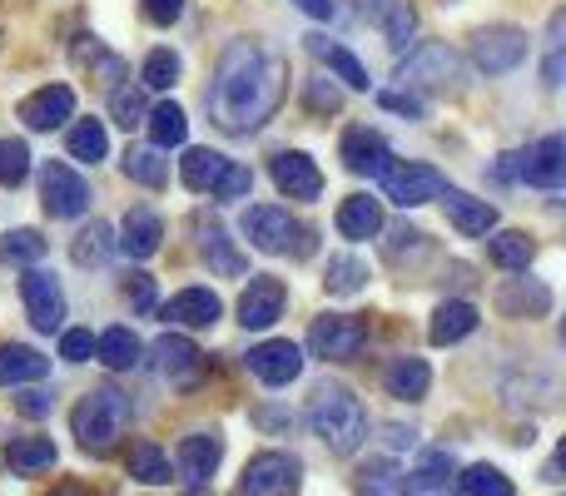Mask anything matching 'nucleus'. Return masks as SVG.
I'll list each match as a JSON object with an SVG mask.
<instances>
[{"instance_id": "obj_2", "label": "nucleus", "mask_w": 566, "mask_h": 496, "mask_svg": "<svg viewBox=\"0 0 566 496\" xmlns=\"http://www.w3.org/2000/svg\"><path fill=\"white\" fill-rule=\"evenodd\" d=\"M308 428L333 457H353L368 437V412L343 382H318L308 398Z\"/></svg>"}, {"instance_id": "obj_54", "label": "nucleus", "mask_w": 566, "mask_h": 496, "mask_svg": "<svg viewBox=\"0 0 566 496\" xmlns=\"http://www.w3.org/2000/svg\"><path fill=\"white\" fill-rule=\"evenodd\" d=\"M562 15H552V50H547V70H542V80H547V89H562Z\"/></svg>"}, {"instance_id": "obj_22", "label": "nucleus", "mask_w": 566, "mask_h": 496, "mask_svg": "<svg viewBox=\"0 0 566 496\" xmlns=\"http://www.w3.org/2000/svg\"><path fill=\"white\" fill-rule=\"evenodd\" d=\"M159 313H165V323H175V328H214L224 303H219V293H209V288H185Z\"/></svg>"}, {"instance_id": "obj_51", "label": "nucleus", "mask_w": 566, "mask_h": 496, "mask_svg": "<svg viewBox=\"0 0 566 496\" xmlns=\"http://www.w3.org/2000/svg\"><path fill=\"white\" fill-rule=\"evenodd\" d=\"M249 189H254V169H244V165H229V175L219 179L214 199H244Z\"/></svg>"}, {"instance_id": "obj_60", "label": "nucleus", "mask_w": 566, "mask_h": 496, "mask_svg": "<svg viewBox=\"0 0 566 496\" xmlns=\"http://www.w3.org/2000/svg\"><path fill=\"white\" fill-rule=\"evenodd\" d=\"M542 477H547V482H562V457H552V462H547V472H542Z\"/></svg>"}, {"instance_id": "obj_49", "label": "nucleus", "mask_w": 566, "mask_h": 496, "mask_svg": "<svg viewBox=\"0 0 566 496\" xmlns=\"http://www.w3.org/2000/svg\"><path fill=\"white\" fill-rule=\"evenodd\" d=\"M60 358L65 362H90L95 358V338H90V328H60Z\"/></svg>"}, {"instance_id": "obj_35", "label": "nucleus", "mask_w": 566, "mask_h": 496, "mask_svg": "<svg viewBox=\"0 0 566 496\" xmlns=\"http://www.w3.org/2000/svg\"><path fill=\"white\" fill-rule=\"evenodd\" d=\"M129 477L145 482V487H165V482H175V467H169V457L155 442H135L129 447Z\"/></svg>"}, {"instance_id": "obj_9", "label": "nucleus", "mask_w": 566, "mask_h": 496, "mask_svg": "<svg viewBox=\"0 0 566 496\" xmlns=\"http://www.w3.org/2000/svg\"><path fill=\"white\" fill-rule=\"evenodd\" d=\"M472 60L482 75H512L527 60V30L517 25H482L472 35Z\"/></svg>"}, {"instance_id": "obj_8", "label": "nucleus", "mask_w": 566, "mask_h": 496, "mask_svg": "<svg viewBox=\"0 0 566 496\" xmlns=\"http://www.w3.org/2000/svg\"><path fill=\"white\" fill-rule=\"evenodd\" d=\"M40 204H45L50 219H80L90 209V184L60 159H45L40 165Z\"/></svg>"}, {"instance_id": "obj_34", "label": "nucleus", "mask_w": 566, "mask_h": 496, "mask_svg": "<svg viewBox=\"0 0 566 496\" xmlns=\"http://www.w3.org/2000/svg\"><path fill=\"white\" fill-rule=\"evenodd\" d=\"M119 169H125V179H135V184H145V189H165L169 184V159L159 155V149H149V145L125 149Z\"/></svg>"}, {"instance_id": "obj_26", "label": "nucleus", "mask_w": 566, "mask_h": 496, "mask_svg": "<svg viewBox=\"0 0 566 496\" xmlns=\"http://www.w3.org/2000/svg\"><path fill=\"white\" fill-rule=\"evenodd\" d=\"M50 378V358L25 342H0V382L6 388H30V382Z\"/></svg>"}, {"instance_id": "obj_13", "label": "nucleus", "mask_w": 566, "mask_h": 496, "mask_svg": "<svg viewBox=\"0 0 566 496\" xmlns=\"http://www.w3.org/2000/svg\"><path fill=\"white\" fill-rule=\"evenodd\" d=\"M244 368L254 372L264 388H289V382L303 372V348L289 338H269V342H259V348L244 352Z\"/></svg>"}, {"instance_id": "obj_25", "label": "nucleus", "mask_w": 566, "mask_h": 496, "mask_svg": "<svg viewBox=\"0 0 566 496\" xmlns=\"http://www.w3.org/2000/svg\"><path fill=\"white\" fill-rule=\"evenodd\" d=\"M478 323L482 318L468 298H448V303H438V313H432L428 338H432V348H452V342H462L468 333H478Z\"/></svg>"}, {"instance_id": "obj_15", "label": "nucleus", "mask_w": 566, "mask_h": 496, "mask_svg": "<svg viewBox=\"0 0 566 496\" xmlns=\"http://www.w3.org/2000/svg\"><path fill=\"white\" fill-rule=\"evenodd\" d=\"M517 179L532 189H562L566 179V139L562 135H547L542 145L522 149L517 155Z\"/></svg>"}, {"instance_id": "obj_23", "label": "nucleus", "mask_w": 566, "mask_h": 496, "mask_svg": "<svg viewBox=\"0 0 566 496\" xmlns=\"http://www.w3.org/2000/svg\"><path fill=\"white\" fill-rule=\"evenodd\" d=\"M402 496H462L458 492V467L448 452H428L422 467H412L402 477Z\"/></svg>"}, {"instance_id": "obj_30", "label": "nucleus", "mask_w": 566, "mask_h": 496, "mask_svg": "<svg viewBox=\"0 0 566 496\" xmlns=\"http://www.w3.org/2000/svg\"><path fill=\"white\" fill-rule=\"evenodd\" d=\"M145 125H149V149H159V155H165V149H175V145H185L189 139V115L179 105H155L145 115Z\"/></svg>"}, {"instance_id": "obj_36", "label": "nucleus", "mask_w": 566, "mask_h": 496, "mask_svg": "<svg viewBox=\"0 0 566 496\" xmlns=\"http://www.w3.org/2000/svg\"><path fill=\"white\" fill-rule=\"evenodd\" d=\"M308 40H313V50L328 60V70H333V75H338L348 89H368V85H373V80H368V65H363V60L353 55L348 45H323L318 35H308Z\"/></svg>"}, {"instance_id": "obj_12", "label": "nucleus", "mask_w": 566, "mask_h": 496, "mask_svg": "<svg viewBox=\"0 0 566 496\" xmlns=\"http://www.w3.org/2000/svg\"><path fill=\"white\" fill-rule=\"evenodd\" d=\"M338 159H343V169H348V175L382 179V169L392 165V149H388V139H382L378 129L348 125V129H343V139H338Z\"/></svg>"}, {"instance_id": "obj_28", "label": "nucleus", "mask_w": 566, "mask_h": 496, "mask_svg": "<svg viewBox=\"0 0 566 496\" xmlns=\"http://www.w3.org/2000/svg\"><path fill=\"white\" fill-rule=\"evenodd\" d=\"M338 234L353 239V244H363V239L382 234V204L373 194H348L338 204Z\"/></svg>"}, {"instance_id": "obj_29", "label": "nucleus", "mask_w": 566, "mask_h": 496, "mask_svg": "<svg viewBox=\"0 0 566 496\" xmlns=\"http://www.w3.org/2000/svg\"><path fill=\"white\" fill-rule=\"evenodd\" d=\"M229 165H234V159H224L219 149H189V155L179 159V179H185V189H195V194H214L219 179L229 175Z\"/></svg>"}, {"instance_id": "obj_56", "label": "nucleus", "mask_w": 566, "mask_h": 496, "mask_svg": "<svg viewBox=\"0 0 566 496\" xmlns=\"http://www.w3.org/2000/svg\"><path fill=\"white\" fill-rule=\"evenodd\" d=\"M254 422H259V428H269V432H289V428H293V412H283V408H259Z\"/></svg>"}, {"instance_id": "obj_58", "label": "nucleus", "mask_w": 566, "mask_h": 496, "mask_svg": "<svg viewBox=\"0 0 566 496\" xmlns=\"http://www.w3.org/2000/svg\"><path fill=\"white\" fill-rule=\"evenodd\" d=\"M303 10H308L313 20H333V0H298Z\"/></svg>"}, {"instance_id": "obj_46", "label": "nucleus", "mask_w": 566, "mask_h": 496, "mask_svg": "<svg viewBox=\"0 0 566 496\" xmlns=\"http://www.w3.org/2000/svg\"><path fill=\"white\" fill-rule=\"evenodd\" d=\"M179 55L175 50H149V60H145V85L149 89H169V85H179Z\"/></svg>"}, {"instance_id": "obj_43", "label": "nucleus", "mask_w": 566, "mask_h": 496, "mask_svg": "<svg viewBox=\"0 0 566 496\" xmlns=\"http://www.w3.org/2000/svg\"><path fill=\"white\" fill-rule=\"evenodd\" d=\"M109 115H115V125H125V129L145 125V115H149L145 89H139V85H115V89H109Z\"/></svg>"}, {"instance_id": "obj_6", "label": "nucleus", "mask_w": 566, "mask_h": 496, "mask_svg": "<svg viewBox=\"0 0 566 496\" xmlns=\"http://www.w3.org/2000/svg\"><path fill=\"white\" fill-rule=\"evenodd\" d=\"M368 348V318L358 313H323L308 328V352L323 362H348Z\"/></svg>"}, {"instance_id": "obj_50", "label": "nucleus", "mask_w": 566, "mask_h": 496, "mask_svg": "<svg viewBox=\"0 0 566 496\" xmlns=\"http://www.w3.org/2000/svg\"><path fill=\"white\" fill-rule=\"evenodd\" d=\"M378 105H382V109H398V115H408V119H422V115H428L422 95H412V89H382Z\"/></svg>"}, {"instance_id": "obj_48", "label": "nucleus", "mask_w": 566, "mask_h": 496, "mask_svg": "<svg viewBox=\"0 0 566 496\" xmlns=\"http://www.w3.org/2000/svg\"><path fill=\"white\" fill-rule=\"evenodd\" d=\"M418 253H428V234L422 229H408V224H398L388 234V258L392 263H402V258H418Z\"/></svg>"}, {"instance_id": "obj_3", "label": "nucleus", "mask_w": 566, "mask_h": 496, "mask_svg": "<svg viewBox=\"0 0 566 496\" xmlns=\"http://www.w3.org/2000/svg\"><path fill=\"white\" fill-rule=\"evenodd\" d=\"M70 428H75V442L80 452H90V457H105V452H115V442L125 437L129 428V398L115 388H95L80 398L75 418H70Z\"/></svg>"}, {"instance_id": "obj_45", "label": "nucleus", "mask_w": 566, "mask_h": 496, "mask_svg": "<svg viewBox=\"0 0 566 496\" xmlns=\"http://www.w3.org/2000/svg\"><path fill=\"white\" fill-rule=\"evenodd\" d=\"M25 175H30L25 139H0V184L15 189V184H25Z\"/></svg>"}, {"instance_id": "obj_59", "label": "nucleus", "mask_w": 566, "mask_h": 496, "mask_svg": "<svg viewBox=\"0 0 566 496\" xmlns=\"http://www.w3.org/2000/svg\"><path fill=\"white\" fill-rule=\"evenodd\" d=\"M50 496H95V492H90L85 482H60V487L50 492Z\"/></svg>"}, {"instance_id": "obj_27", "label": "nucleus", "mask_w": 566, "mask_h": 496, "mask_svg": "<svg viewBox=\"0 0 566 496\" xmlns=\"http://www.w3.org/2000/svg\"><path fill=\"white\" fill-rule=\"evenodd\" d=\"M382 388L398 402H418V398H428V388H432V368L422 358H392L388 368H382Z\"/></svg>"}, {"instance_id": "obj_55", "label": "nucleus", "mask_w": 566, "mask_h": 496, "mask_svg": "<svg viewBox=\"0 0 566 496\" xmlns=\"http://www.w3.org/2000/svg\"><path fill=\"white\" fill-rule=\"evenodd\" d=\"M125 293H129V303H135L139 313H149V308H155V278H149V273H129Z\"/></svg>"}, {"instance_id": "obj_47", "label": "nucleus", "mask_w": 566, "mask_h": 496, "mask_svg": "<svg viewBox=\"0 0 566 496\" xmlns=\"http://www.w3.org/2000/svg\"><path fill=\"white\" fill-rule=\"evenodd\" d=\"M378 25H382V35H388V45H392V50H402V45H408V35L418 30V15H412L408 0H392V10L378 20Z\"/></svg>"}, {"instance_id": "obj_21", "label": "nucleus", "mask_w": 566, "mask_h": 496, "mask_svg": "<svg viewBox=\"0 0 566 496\" xmlns=\"http://www.w3.org/2000/svg\"><path fill=\"white\" fill-rule=\"evenodd\" d=\"M442 209H448V219H452V229L458 234H468V239H488L492 229H497V209L488 204V199H472V194H462V189H442Z\"/></svg>"}, {"instance_id": "obj_44", "label": "nucleus", "mask_w": 566, "mask_h": 496, "mask_svg": "<svg viewBox=\"0 0 566 496\" xmlns=\"http://www.w3.org/2000/svg\"><path fill=\"white\" fill-rule=\"evenodd\" d=\"M358 487L368 496H402V472L392 467L388 457H378V462H368V467L358 472Z\"/></svg>"}, {"instance_id": "obj_39", "label": "nucleus", "mask_w": 566, "mask_h": 496, "mask_svg": "<svg viewBox=\"0 0 566 496\" xmlns=\"http://www.w3.org/2000/svg\"><path fill=\"white\" fill-rule=\"evenodd\" d=\"M363 283H368V263L353 258V253H333L328 273H323V288L338 293V298H348V293H358Z\"/></svg>"}, {"instance_id": "obj_7", "label": "nucleus", "mask_w": 566, "mask_h": 496, "mask_svg": "<svg viewBox=\"0 0 566 496\" xmlns=\"http://www.w3.org/2000/svg\"><path fill=\"white\" fill-rule=\"evenodd\" d=\"M303 477V462L293 452H259V457L244 462V477H239V492L244 496H293Z\"/></svg>"}, {"instance_id": "obj_31", "label": "nucleus", "mask_w": 566, "mask_h": 496, "mask_svg": "<svg viewBox=\"0 0 566 496\" xmlns=\"http://www.w3.org/2000/svg\"><path fill=\"white\" fill-rule=\"evenodd\" d=\"M139 352H145V348H139V338H135L129 328H105V333L95 338V358L105 362L109 372H129V368H139Z\"/></svg>"}, {"instance_id": "obj_11", "label": "nucleus", "mask_w": 566, "mask_h": 496, "mask_svg": "<svg viewBox=\"0 0 566 496\" xmlns=\"http://www.w3.org/2000/svg\"><path fill=\"white\" fill-rule=\"evenodd\" d=\"M442 189H448V179L432 165H388L382 169V194L398 209H418V204H428V199H442Z\"/></svg>"}, {"instance_id": "obj_17", "label": "nucleus", "mask_w": 566, "mask_h": 496, "mask_svg": "<svg viewBox=\"0 0 566 496\" xmlns=\"http://www.w3.org/2000/svg\"><path fill=\"white\" fill-rule=\"evenodd\" d=\"M20 119H25V129H60L70 115H75V89L70 85H40L35 95H25L20 99V109H15Z\"/></svg>"}, {"instance_id": "obj_5", "label": "nucleus", "mask_w": 566, "mask_h": 496, "mask_svg": "<svg viewBox=\"0 0 566 496\" xmlns=\"http://www.w3.org/2000/svg\"><path fill=\"white\" fill-rule=\"evenodd\" d=\"M398 80L402 89H432V95H458L462 89V60L452 45H442V40H428V45H418L408 60L398 65Z\"/></svg>"}, {"instance_id": "obj_10", "label": "nucleus", "mask_w": 566, "mask_h": 496, "mask_svg": "<svg viewBox=\"0 0 566 496\" xmlns=\"http://www.w3.org/2000/svg\"><path fill=\"white\" fill-rule=\"evenodd\" d=\"M20 298H25V313L40 333H60L65 328V288H60L55 273L45 268H25L20 273Z\"/></svg>"}, {"instance_id": "obj_19", "label": "nucleus", "mask_w": 566, "mask_h": 496, "mask_svg": "<svg viewBox=\"0 0 566 496\" xmlns=\"http://www.w3.org/2000/svg\"><path fill=\"white\" fill-rule=\"evenodd\" d=\"M155 358H159V372H165L175 388H195L199 372H205V352L185 338V333H165L155 342Z\"/></svg>"}, {"instance_id": "obj_18", "label": "nucleus", "mask_w": 566, "mask_h": 496, "mask_svg": "<svg viewBox=\"0 0 566 496\" xmlns=\"http://www.w3.org/2000/svg\"><path fill=\"white\" fill-rule=\"evenodd\" d=\"M269 175H274L279 194H289V199H318L323 194V175L303 149H283V155H274Z\"/></svg>"}, {"instance_id": "obj_33", "label": "nucleus", "mask_w": 566, "mask_h": 496, "mask_svg": "<svg viewBox=\"0 0 566 496\" xmlns=\"http://www.w3.org/2000/svg\"><path fill=\"white\" fill-rule=\"evenodd\" d=\"M6 467L15 472V477H35V472L55 467V442L50 437H20L6 447Z\"/></svg>"}, {"instance_id": "obj_37", "label": "nucleus", "mask_w": 566, "mask_h": 496, "mask_svg": "<svg viewBox=\"0 0 566 496\" xmlns=\"http://www.w3.org/2000/svg\"><path fill=\"white\" fill-rule=\"evenodd\" d=\"M109 253H115V239H109V224H99V219H90V229H80L75 244H70V258L80 268H99Z\"/></svg>"}, {"instance_id": "obj_32", "label": "nucleus", "mask_w": 566, "mask_h": 496, "mask_svg": "<svg viewBox=\"0 0 566 496\" xmlns=\"http://www.w3.org/2000/svg\"><path fill=\"white\" fill-rule=\"evenodd\" d=\"M488 258L507 273H527V263L537 258V244H532L522 229H502V234L488 239Z\"/></svg>"}, {"instance_id": "obj_16", "label": "nucleus", "mask_w": 566, "mask_h": 496, "mask_svg": "<svg viewBox=\"0 0 566 496\" xmlns=\"http://www.w3.org/2000/svg\"><path fill=\"white\" fill-rule=\"evenodd\" d=\"M219 462H224V437H219V432H189L175 452V467L189 487H205L219 472Z\"/></svg>"}, {"instance_id": "obj_42", "label": "nucleus", "mask_w": 566, "mask_h": 496, "mask_svg": "<svg viewBox=\"0 0 566 496\" xmlns=\"http://www.w3.org/2000/svg\"><path fill=\"white\" fill-rule=\"evenodd\" d=\"M458 492H462V496H517V492H512V482L502 477L497 467H488V462H478V467L462 472V477H458Z\"/></svg>"}, {"instance_id": "obj_4", "label": "nucleus", "mask_w": 566, "mask_h": 496, "mask_svg": "<svg viewBox=\"0 0 566 496\" xmlns=\"http://www.w3.org/2000/svg\"><path fill=\"white\" fill-rule=\"evenodd\" d=\"M239 229H244V239L259 253H298V258H308L313 253V229H303L298 219H293L289 209H279V204L244 209V224Z\"/></svg>"}, {"instance_id": "obj_38", "label": "nucleus", "mask_w": 566, "mask_h": 496, "mask_svg": "<svg viewBox=\"0 0 566 496\" xmlns=\"http://www.w3.org/2000/svg\"><path fill=\"white\" fill-rule=\"evenodd\" d=\"M65 149H70V159H80V165H99V159L109 155V135H105V125H99V119H80V125L70 129Z\"/></svg>"}, {"instance_id": "obj_20", "label": "nucleus", "mask_w": 566, "mask_h": 496, "mask_svg": "<svg viewBox=\"0 0 566 496\" xmlns=\"http://www.w3.org/2000/svg\"><path fill=\"white\" fill-rule=\"evenodd\" d=\"M497 313H502V318H547V313H552V288H547V283H542V278H507V283H502V288H497Z\"/></svg>"}, {"instance_id": "obj_52", "label": "nucleus", "mask_w": 566, "mask_h": 496, "mask_svg": "<svg viewBox=\"0 0 566 496\" xmlns=\"http://www.w3.org/2000/svg\"><path fill=\"white\" fill-rule=\"evenodd\" d=\"M15 412H20V418H30V422H40V418H50V412H55V398H50V392H40V388H25L15 398Z\"/></svg>"}, {"instance_id": "obj_57", "label": "nucleus", "mask_w": 566, "mask_h": 496, "mask_svg": "<svg viewBox=\"0 0 566 496\" xmlns=\"http://www.w3.org/2000/svg\"><path fill=\"white\" fill-rule=\"evenodd\" d=\"M308 105H313V109H338L343 95H338L333 85H313V89H308Z\"/></svg>"}, {"instance_id": "obj_41", "label": "nucleus", "mask_w": 566, "mask_h": 496, "mask_svg": "<svg viewBox=\"0 0 566 496\" xmlns=\"http://www.w3.org/2000/svg\"><path fill=\"white\" fill-rule=\"evenodd\" d=\"M45 239L35 234V229H10L6 239H0V263H25V268H35L40 258H45Z\"/></svg>"}, {"instance_id": "obj_1", "label": "nucleus", "mask_w": 566, "mask_h": 496, "mask_svg": "<svg viewBox=\"0 0 566 496\" xmlns=\"http://www.w3.org/2000/svg\"><path fill=\"white\" fill-rule=\"evenodd\" d=\"M283 95H289V60L259 40H229L205 89V109L224 135H254L264 119H274Z\"/></svg>"}, {"instance_id": "obj_40", "label": "nucleus", "mask_w": 566, "mask_h": 496, "mask_svg": "<svg viewBox=\"0 0 566 496\" xmlns=\"http://www.w3.org/2000/svg\"><path fill=\"white\" fill-rule=\"evenodd\" d=\"M205 258H209V268L224 273V278H239V273L249 268V258L234 249V239H229L219 224H209V234H205Z\"/></svg>"}, {"instance_id": "obj_14", "label": "nucleus", "mask_w": 566, "mask_h": 496, "mask_svg": "<svg viewBox=\"0 0 566 496\" xmlns=\"http://www.w3.org/2000/svg\"><path fill=\"white\" fill-rule=\"evenodd\" d=\"M283 303H289V288H283V278H269V273H259V278H249V288L239 293V323L254 333L274 328L283 318Z\"/></svg>"}, {"instance_id": "obj_24", "label": "nucleus", "mask_w": 566, "mask_h": 496, "mask_svg": "<svg viewBox=\"0 0 566 496\" xmlns=\"http://www.w3.org/2000/svg\"><path fill=\"white\" fill-rule=\"evenodd\" d=\"M159 244H165V219L155 209H129L125 224H119L115 249H125L129 258H155Z\"/></svg>"}, {"instance_id": "obj_53", "label": "nucleus", "mask_w": 566, "mask_h": 496, "mask_svg": "<svg viewBox=\"0 0 566 496\" xmlns=\"http://www.w3.org/2000/svg\"><path fill=\"white\" fill-rule=\"evenodd\" d=\"M139 10H145L149 25H175L185 15V0H139Z\"/></svg>"}]
</instances>
